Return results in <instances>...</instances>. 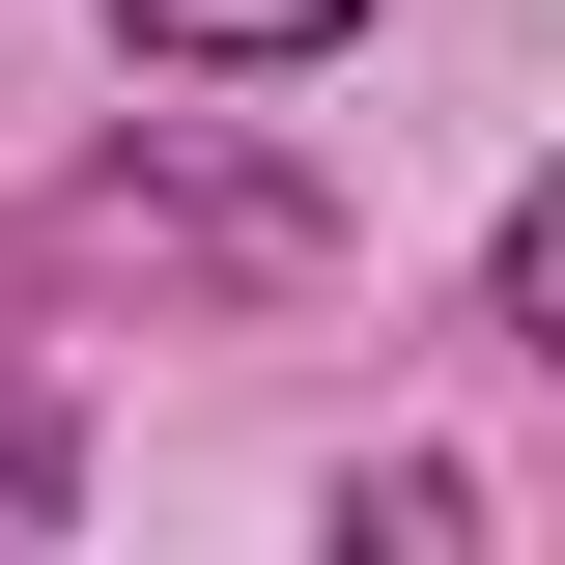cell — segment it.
I'll return each mask as SVG.
<instances>
[{
  "instance_id": "7a4b0ae2",
  "label": "cell",
  "mask_w": 565,
  "mask_h": 565,
  "mask_svg": "<svg viewBox=\"0 0 565 565\" xmlns=\"http://www.w3.org/2000/svg\"><path fill=\"white\" fill-rule=\"evenodd\" d=\"M509 340L565 367V170H537V199H509Z\"/></svg>"
},
{
  "instance_id": "3957f363",
  "label": "cell",
  "mask_w": 565,
  "mask_h": 565,
  "mask_svg": "<svg viewBox=\"0 0 565 565\" xmlns=\"http://www.w3.org/2000/svg\"><path fill=\"white\" fill-rule=\"evenodd\" d=\"M0 509H57V452H29V424H0Z\"/></svg>"
},
{
  "instance_id": "6da1fadb",
  "label": "cell",
  "mask_w": 565,
  "mask_h": 565,
  "mask_svg": "<svg viewBox=\"0 0 565 565\" xmlns=\"http://www.w3.org/2000/svg\"><path fill=\"white\" fill-rule=\"evenodd\" d=\"M367 0H114V57H199V85H255V57H340Z\"/></svg>"
}]
</instances>
